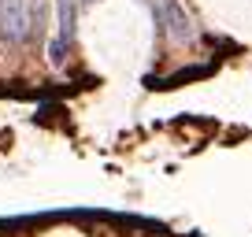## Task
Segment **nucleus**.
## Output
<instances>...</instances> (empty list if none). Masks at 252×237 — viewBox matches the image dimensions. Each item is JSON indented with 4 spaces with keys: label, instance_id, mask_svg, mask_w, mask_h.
I'll return each mask as SVG.
<instances>
[{
    "label": "nucleus",
    "instance_id": "1",
    "mask_svg": "<svg viewBox=\"0 0 252 237\" xmlns=\"http://www.w3.org/2000/svg\"><path fill=\"white\" fill-rule=\"evenodd\" d=\"M0 37L8 45L30 37V0H0Z\"/></svg>",
    "mask_w": 252,
    "mask_h": 237
},
{
    "label": "nucleus",
    "instance_id": "6",
    "mask_svg": "<svg viewBox=\"0 0 252 237\" xmlns=\"http://www.w3.org/2000/svg\"><path fill=\"white\" fill-rule=\"evenodd\" d=\"M78 4H93V0H78Z\"/></svg>",
    "mask_w": 252,
    "mask_h": 237
},
{
    "label": "nucleus",
    "instance_id": "3",
    "mask_svg": "<svg viewBox=\"0 0 252 237\" xmlns=\"http://www.w3.org/2000/svg\"><path fill=\"white\" fill-rule=\"evenodd\" d=\"M56 11H60V37L71 45L78 30V0H56Z\"/></svg>",
    "mask_w": 252,
    "mask_h": 237
},
{
    "label": "nucleus",
    "instance_id": "2",
    "mask_svg": "<svg viewBox=\"0 0 252 237\" xmlns=\"http://www.w3.org/2000/svg\"><path fill=\"white\" fill-rule=\"evenodd\" d=\"M159 19H163V30L171 33V41H178V45H189L197 37V26L178 0H159Z\"/></svg>",
    "mask_w": 252,
    "mask_h": 237
},
{
    "label": "nucleus",
    "instance_id": "5",
    "mask_svg": "<svg viewBox=\"0 0 252 237\" xmlns=\"http://www.w3.org/2000/svg\"><path fill=\"white\" fill-rule=\"evenodd\" d=\"M45 26V0H30V33Z\"/></svg>",
    "mask_w": 252,
    "mask_h": 237
},
{
    "label": "nucleus",
    "instance_id": "4",
    "mask_svg": "<svg viewBox=\"0 0 252 237\" xmlns=\"http://www.w3.org/2000/svg\"><path fill=\"white\" fill-rule=\"evenodd\" d=\"M48 63H52V67H63V63H67V41H63L60 33L48 41Z\"/></svg>",
    "mask_w": 252,
    "mask_h": 237
}]
</instances>
